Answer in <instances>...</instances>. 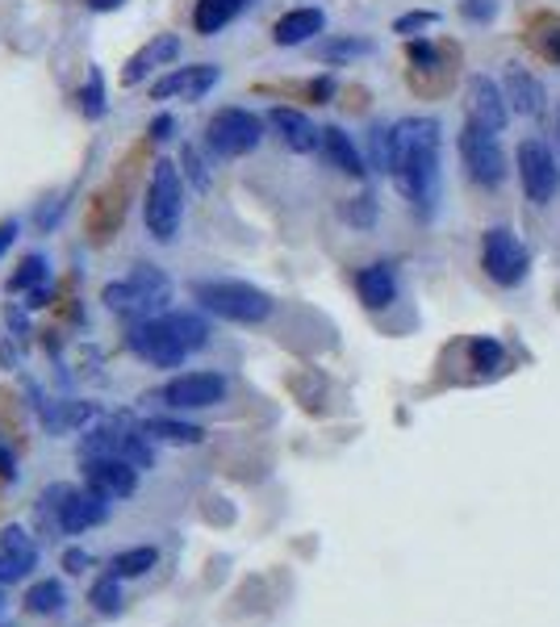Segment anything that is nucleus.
<instances>
[{
    "label": "nucleus",
    "instance_id": "5",
    "mask_svg": "<svg viewBox=\"0 0 560 627\" xmlns=\"http://www.w3.org/2000/svg\"><path fill=\"white\" fill-rule=\"evenodd\" d=\"M38 514L55 523L63 535H84L89 527H101L109 519V498H101L93 489L50 486L38 498Z\"/></svg>",
    "mask_w": 560,
    "mask_h": 627
},
{
    "label": "nucleus",
    "instance_id": "41",
    "mask_svg": "<svg viewBox=\"0 0 560 627\" xmlns=\"http://www.w3.org/2000/svg\"><path fill=\"white\" fill-rule=\"evenodd\" d=\"M151 130H155V139H164L167 130H172V121H167V117H160V121H155V126H151Z\"/></svg>",
    "mask_w": 560,
    "mask_h": 627
},
{
    "label": "nucleus",
    "instance_id": "31",
    "mask_svg": "<svg viewBox=\"0 0 560 627\" xmlns=\"http://www.w3.org/2000/svg\"><path fill=\"white\" fill-rule=\"evenodd\" d=\"M80 105H84V114L89 117H101L105 114V93H101V76H89V84L80 89Z\"/></svg>",
    "mask_w": 560,
    "mask_h": 627
},
{
    "label": "nucleus",
    "instance_id": "35",
    "mask_svg": "<svg viewBox=\"0 0 560 627\" xmlns=\"http://www.w3.org/2000/svg\"><path fill=\"white\" fill-rule=\"evenodd\" d=\"M465 18H472V22L493 18V0H465Z\"/></svg>",
    "mask_w": 560,
    "mask_h": 627
},
{
    "label": "nucleus",
    "instance_id": "22",
    "mask_svg": "<svg viewBox=\"0 0 560 627\" xmlns=\"http://www.w3.org/2000/svg\"><path fill=\"white\" fill-rule=\"evenodd\" d=\"M323 155H327L339 172H348V176H364V160H360L355 142H351L339 126H327V130H323Z\"/></svg>",
    "mask_w": 560,
    "mask_h": 627
},
{
    "label": "nucleus",
    "instance_id": "10",
    "mask_svg": "<svg viewBox=\"0 0 560 627\" xmlns=\"http://www.w3.org/2000/svg\"><path fill=\"white\" fill-rule=\"evenodd\" d=\"M481 268L490 272V280L511 289V285H518V280L527 277V247L514 239V231L493 227L481 239Z\"/></svg>",
    "mask_w": 560,
    "mask_h": 627
},
{
    "label": "nucleus",
    "instance_id": "39",
    "mask_svg": "<svg viewBox=\"0 0 560 627\" xmlns=\"http://www.w3.org/2000/svg\"><path fill=\"white\" fill-rule=\"evenodd\" d=\"M13 239H18V222H0V252H4Z\"/></svg>",
    "mask_w": 560,
    "mask_h": 627
},
{
    "label": "nucleus",
    "instance_id": "21",
    "mask_svg": "<svg viewBox=\"0 0 560 627\" xmlns=\"http://www.w3.org/2000/svg\"><path fill=\"white\" fill-rule=\"evenodd\" d=\"M252 0H197V9H192V25H197V34H218V30H226V25L247 9Z\"/></svg>",
    "mask_w": 560,
    "mask_h": 627
},
{
    "label": "nucleus",
    "instance_id": "40",
    "mask_svg": "<svg viewBox=\"0 0 560 627\" xmlns=\"http://www.w3.org/2000/svg\"><path fill=\"white\" fill-rule=\"evenodd\" d=\"M117 4H121V0H89V9H96V13H109Z\"/></svg>",
    "mask_w": 560,
    "mask_h": 627
},
{
    "label": "nucleus",
    "instance_id": "32",
    "mask_svg": "<svg viewBox=\"0 0 560 627\" xmlns=\"http://www.w3.org/2000/svg\"><path fill=\"white\" fill-rule=\"evenodd\" d=\"M472 356H477V369H498V364H502V348H498V344H493V339H477V344H472Z\"/></svg>",
    "mask_w": 560,
    "mask_h": 627
},
{
    "label": "nucleus",
    "instance_id": "37",
    "mask_svg": "<svg viewBox=\"0 0 560 627\" xmlns=\"http://www.w3.org/2000/svg\"><path fill=\"white\" fill-rule=\"evenodd\" d=\"M431 22H435V13H410V18L397 22V30L406 34V30H422V25H431Z\"/></svg>",
    "mask_w": 560,
    "mask_h": 627
},
{
    "label": "nucleus",
    "instance_id": "12",
    "mask_svg": "<svg viewBox=\"0 0 560 627\" xmlns=\"http://www.w3.org/2000/svg\"><path fill=\"white\" fill-rule=\"evenodd\" d=\"M160 397L176 410H201V406H213L226 397V376L222 372H180L160 390Z\"/></svg>",
    "mask_w": 560,
    "mask_h": 627
},
{
    "label": "nucleus",
    "instance_id": "29",
    "mask_svg": "<svg viewBox=\"0 0 560 627\" xmlns=\"http://www.w3.org/2000/svg\"><path fill=\"white\" fill-rule=\"evenodd\" d=\"M180 172L192 181L197 193H206V188H210V167H206V160L197 155V147H185V151H180Z\"/></svg>",
    "mask_w": 560,
    "mask_h": 627
},
{
    "label": "nucleus",
    "instance_id": "18",
    "mask_svg": "<svg viewBox=\"0 0 560 627\" xmlns=\"http://www.w3.org/2000/svg\"><path fill=\"white\" fill-rule=\"evenodd\" d=\"M176 55H180V38H176V34H155L147 47L130 55V63L121 68V84H139L147 71L164 68V63H172Z\"/></svg>",
    "mask_w": 560,
    "mask_h": 627
},
{
    "label": "nucleus",
    "instance_id": "38",
    "mask_svg": "<svg viewBox=\"0 0 560 627\" xmlns=\"http://www.w3.org/2000/svg\"><path fill=\"white\" fill-rule=\"evenodd\" d=\"M0 477H4V481H9V477H18V465H13V452H9L4 443H0Z\"/></svg>",
    "mask_w": 560,
    "mask_h": 627
},
{
    "label": "nucleus",
    "instance_id": "6",
    "mask_svg": "<svg viewBox=\"0 0 560 627\" xmlns=\"http://www.w3.org/2000/svg\"><path fill=\"white\" fill-rule=\"evenodd\" d=\"M192 298L206 305L210 314L226 318V323H264L272 314V298L247 285V280H197L192 285Z\"/></svg>",
    "mask_w": 560,
    "mask_h": 627
},
{
    "label": "nucleus",
    "instance_id": "28",
    "mask_svg": "<svg viewBox=\"0 0 560 627\" xmlns=\"http://www.w3.org/2000/svg\"><path fill=\"white\" fill-rule=\"evenodd\" d=\"M43 277H47V264H43V256H25L22 268L9 277V293H25V289H34Z\"/></svg>",
    "mask_w": 560,
    "mask_h": 627
},
{
    "label": "nucleus",
    "instance_id": "25",
    "mask_svg": "<svg viewBox=\"0 0 560 627\" xmlns=\"http://www.w3.org/2000/svg\"><path fill=\"white\" fill-rule=\"evenodd\" d=\"M63 603H68V594H63V585L55 578L30 585V594H25V611H30V615H59Z\"/></svg>",
    "mask_w": 560,
    "mask_h": 627
},
{
    "label": "nucleus",
    "instance_id": "7",
    "mask_svg": "<svg viewBox=\"0 0 560 627\" xmlns=\"http://www.w3.org/2000/svg\"><path fill=\"white\" fill-rule=\"evenodd\" d=\"M80 452H84V461L109 456V461H126V465H135V468H155V448L142 436L139 422H130L126 415L93 427V431L80 440Z\"/></svg>",
    "mask_w": 560,
    "mask_h": 627
},
{
    "label": "nucleus",
    "instance_id": "1",
    "mask_svg": "<svg viewBox=\"0 0 560 627\" xmlns=\"http://www.w3.org/2000/svg\"><path fill=\"white\" fill-rule=\"evenodd\" d=\"M389 176L415 213H422V218L435 213V201H440V121L435 117L397 121Z\"/></svg>",
    "mask_w": 560,
    "mask_h": 627
},
{
    "label": "nucleus",
    "instance_id": "36",
    "mask_svg": "<svg viewBox=\"0 0 560 627\" xmlns=\"http://www.w3.org/2000/svg\"><path fill=\"white\" fill-rule=\"evenodd\" d=\"M89 553H84V548H68V553H63V569H68V573H80V569H89Z\"/></svg>",
    "mask_w": 560,
    "mask_h": 627
},
{
    "label": "nucleus",
    "instance_id": "11",
    "mask_svg": "<svg viewBox=\"0 0 560 627\" xmlns=\"http://www.w3.org/2000/svg\"><path fill=\"white\" fill-rule=\"evenodd\" d=\"M518 181H523L527 201H536V206H548V201L557 197V188H560L557 160H552V151L539 139H527L518 147Z\"/></svg>",
    "mask_w": 560,
    "mask_h": 627
},
{
    "label": "nucleus",
    "instance_id": "24",
    "mask_svg": "<svg viewBox=\"0 0 560 627\" xmlns=\"http://www.w3.org/2000/svg\"><path fill=\"white\" fill-rule=\"evenodd\" d=\"M142 436L147 440H160V443H201L206 431L192 427V422H176V418H142L139 422Z\"/></svg>",
    "mask_w": 560,
    "mask_h": 627
},
{
    "label": "nucleus",
    "instance_id": "16",
    "mask_svg": "<svg viewBox=\"0 0 560 627\" xmlns=\"http://www.w3.org/2000/svg\"><path fill=\"white\" fill-rule=\"evenodd\" d=\"M268 121H272V130L280 135V142L289 151H298V155H310V151L323 147V130H314V121L305 114H298V109H289V105H277L268 114Z\"/></svg>",
    "mask_w": 560,
    "mask_h": 627
},
{
    "label": "nucleus",
    "instance_id": "27",
    "mask_svg": "<svg viewBox=\"0 0 560 627\" xmlns=\"http://www.w3.org/2000/svg\"><path fill=\"white\" fill-rule=\"evenodd\" d=\"M89 603H93L101 615H117V611H121V585H117V573H105V578L96 581L93 590H89Z\"/></svg>",
    "mask_w": 560,
    "mask_h": 627
},
{
    "label": "nucleus",
    "instance_id": "19",
    "mask_svg": "<svg viewBox=\"0 0 560 627\" xmlns=\"http://www.w3.org/2000/svg\"><path fill=\"white\" fill-rule=\"evenodd\" d=\"M323 25H327L323 9H293V13H284V18L272 25V38H277L280 47H302L314 34H323Z\"/></svg>",
    "mask_w": 560,
    "mask_h": 627
},
{
    "label": "nucleus",
    "instance_id": "43",
    "mask_svg": "<svg viewBox=\"0 0 560 627\" xmlns=\"http://www.w3.org/2000/svg\"><path fill=\"white\" fill-rule=\"evenodd\" d=\"M0 573H4V569H0ZM0 585H4V581H0Z\"/></svg>",
    "mask_w": 560,
    "mask_h": 627
},
{
    "label": "nucleus",
    "instance_id": "17",
    "mask_svg": "<svg viewBox=\"0 0 560 627\" xmlns=\"http://www.w3.org/2000/svg\"><path fill=\"white\" fill-rule=\"evenodd\" d=\"M38 565V548L22 527H4L0 532V581H22Z\"/></svg>",
    "mask_w": 560,
    "mask_h": 627
},
{
    "label": "nucleus",
    "instance_id": "34",
    "mask_svg": "<svg viewBox=\"0 0 560 627\" xmlns=\"http://www.w3.org/2000/svg\"><path fill=\"white\" fill-rule=\"evenodd\" d=\"M369 50V43H335V47H327L323 55L327 59H351V55H364Z\"/></svg>",
    "mask_w": 560,
    "mask_h": 627
},
{
    "label": "nucleus",
    "instance_id": "23",
    "mask_svg": "<svg viewBox=\"0 0 560 627\" xmlns=\"http://www.w3.org/2000/svg\"><path fill=\"white\" fill-rule=\"evenodd\" d=\"M506 93H511V105L518 114H539L544 101H548V93H544V84H539L536 76H532V71H518V68L506 76Z\"/></svg>",
    "mask_w": 560,
    "mask_h": 627
},
{
    "label": "nucleus",
    "instance_id": "26",
    "mask_svg": "<svg viewBox=\"0 0 560 627\" xmlns=\"http://www.w3.org/2000/svg\"><path fill=\"white\" fill-rule=\"evenodd\" d=\"M155 560H160V553L155 548H126V553H117L114 557V573L117 578H142L147 569H155Z\"/></svg>",
    "mask_w": 560,
    "mask_h": 627
},
{
    "label": "nucleus",
    "instance_id": "33",
    "mask_svg": "<svg viewBox=\"0 0 560 627\" xmlns=\"http://www.w3.org/2000/svg\"><path fill=\"white\" fill-rule=\"evenodd\" d=\"M373 213H376L373 197H360L355 206H348V218L351 222H360V227H373Z\"/></svg>",
    "mask_w": 560,
    "mask_h": 627
},
{
    "label": "nucleus",
    "instance_id": "30",
    "mask_svg": "<svg viewBox=\"0 0 560 627\" xmlns=\"http://www.w3.org/2000/svg\"><path fill=\"white\" fill-rule=\"evenodd\" d=\"M373 163L381 172L394 167V126H373Z\"/></svg>",
    "mask_w": 560,
    "mask_h": 627
},
{
    "label": "nucleus",
    "instance_id": "13",
    "mask_svg": "<svg viewBox=\"0 0 560 627\" xmlns=\"http://www.w3.org/2000/svg\"><path fill=\"white\" fill-rule=\"evenodd\" d=\"M218 80H222V68H218V63H192V68H176V71H167L164 80H155V84H151V96H155V101H201Z\"/></svg>",
    "mask_w": 560,
    "mask_h": 627
},
{
    "label": "nucleus",
    "instance_id": "20",
    "mask_svg": "<svg viewBox=\"0 0 560 627\" xmlns=\"http://www.w3.org/2000/svg\"><path fill=\"white\" fill-rule=\"evenodd\" d=\"M355 289H360V302L369 310H385V305L397 298V280H394V268L389 264H373L355 277Z\"/></svg>",
    "mask_w": 560,
    "mask_h": 627
},
{
    "label": "nucleus",
    "instance_id": "4",
    "mask_svg": "<svg viewBox=\"0 0 560 627\" xmlns=\"http://www.w3.org/2000/svg\"><path fill=\"white\" fill-rule=\"evenodd\" d=\"M180 218H185V172L172 160H160L147 185V201H142V222L155 243H172L180 234Z\"/></svg>",
    "mask_w": 560,
    "mask_h": 627
},
{
    "label": "nucleus",
    "instance_id": "42",
    "mask_svg": "<svg viewBox=\"0 0 560 627\" xmlns=\"http://www.w3.org/2000/svg\"><path fill=\"white\" fill-rule=\"evenodd\" d=\"M0 606H4V594H0Z\"/></svg>",
    "mask_w": 560,
    "mask_h": 627
},
{
    "label": "nucleus",
    "instance_id": "15",
    "mask_svg": "<svg viewBox=\"0 0 560 627\" xmlns=\"http://www.w3.org/2000/svg\"><path fill=\"white\" fill-rule=\"evenodd\" d=\"M468 121H477V126H486V130H502L506 126V117H511V109H506V101H502V93H498V84H493L490 76H472L468 80Z\"/></svg>",
    "mask_w": 560,
    "mask_h": 627
},
{
    "label": "nucleus",
    "instance_id": "14",
    "mask_svg": "<svg viewBox=\"0 0 560 627\" xmlns=\"http://www.w3.org/2000/svg\"><path fill=\"white\" fill-rule=\"evenodd\" d=\"M84 481L93 494L109 498V502H126L135 489H139V468L126 465V461H109V456H96L84 461Z\"/></svg>",
    "mask_w": 560,
    "mask_h": 627
},
{
    "label": "nucleus",
    "instance_id": "3",
    "mask_svg": "<svg viewBox=\"0 0 560 627\" xmlns=\"http://www.w3.org/2000/svg\"><path fill=\"white\" fill-rule=\"evenodd\" d=\"M101 302L109 305L117 318H126V323H147V318H160V314H167L172 285H167V277L160 272V268L142 264V268H135L126 280L105 285Z\"/></svg>",
    "mask_w": 560,
    "mask_h": 627
},
{
    "label": "nucleus",
    "instance_id": "2",
    "mask_svg": "<svg viewBox=\"0 0 560 627\" xmlns=\"http://www.w3.org/2000/svg\"><path fill=\"white\" fill-rule=\"evenodd\" d=\"M206 339H210L206 318H197L188 310H167L160 318L130 323V330H126L130 351L142 356L147 364H155V369H180L192 351L206 348Z\"/></svg>",
    "mask_w": 560,
    "mask_h": 627
},
{
    "label": "nucleus",
    "instance_id": "9",
    "mask_svg": "<svg viewBox=\"0 0 560 627\" xmlns=\"http://www.w3.org/2000/svg\"><path fill=\"white\" fill-rule=\"evenodd\" d=\"M460 160H465L468 176L477 185L498 188L506 181V155H502V147L493 139V130L477 126V121H468L465 130H460Z\"/></svg>",
    "mask_w": 560,
    "mask_h": 627
},
{
    "label": "nucleus",
    "instance_id": "8",
    "mask_svg": "<svg viewBox=\"0 0 560 627\" xmlns=\"http://www.w3.org/2000/svg\"><path fill=\"white\" fill-rule=\"evenodd\" d=\"M259 139H264V121L247 109H218L206 126V142H210L213 155L222 160H238L247 151H256Z\"/></svg>",
    "mask_w": 560,
    "mask_h": 627
}]
</instances>
